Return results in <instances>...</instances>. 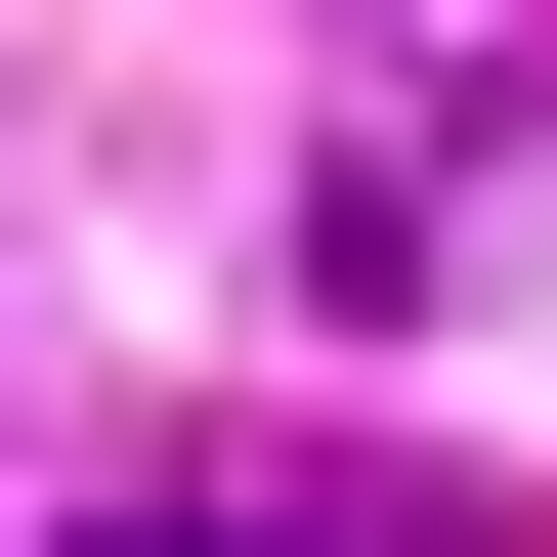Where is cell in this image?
<instances>
[{
	"instance_id": "cell-1",
	"label": "cell",
	"mask_w": 557,
	"mask_h": 557,
	"mask_svg": "<svg viewBox=\"0 0 557 557\" xmlns=\"http://www.w3.org/2000/svg\"><path fill=\"white\" fill-rule=\"evenodd\" d=\"M86 557H344V515H86Z\"/></svg>"
}]
</instances>
